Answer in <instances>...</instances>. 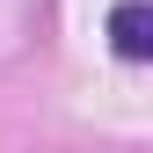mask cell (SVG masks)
Returning a JSON list of instances; mask_svg holds the SVG:
<instances>
[{"instance_id": "6da1fadb", "label": "cell", "mask_w": 153, "mask_h": 153, "mask_svg": "<svg viewBox=\"0 0 153 153\" xmlns=\"http://www.w3.org/2000/svg\"><path fill=\"white\" fill-rule=\"evenodd\" d=\"M109 44H117V59H153V7L146 0H117L109 7Z\"/></svg>"}]
</instances>
